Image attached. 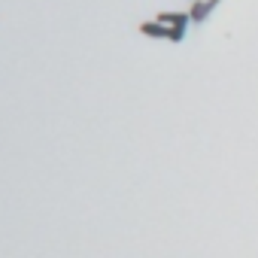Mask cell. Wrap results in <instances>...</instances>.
Listing matches in <instances>:
<instances>
[{
	"label": "cell",
	"instance_id": "3957f363",
	"mask_svg": "<svg viewBox=\"0 0 258 258\" xmlns=\"http://www.w3.org/2000/svg\"><path fill=\"white\" fill-rule=\"evenodd\" d=\"M189 18H192V15H186V12H161L158 21H164V24H170V27H179V30H186V27H189Z\"/></svg>",
	"mask_w": 258,
	"mask_h": 258
},
{
	"label": "cell",
	"instance_id": "7a4b0ae2",
	"mask_svg": "<svg viewBox=\"0 0 258 258\" xmlns=\"http://www.w3.org/2000/svg\"><path fill=\"white\" fill-rule=\"evenodd\" d=\"M216 3H219V0H195V6H192V12H189V15H192L195 21H204V18L213 12V6H216Z\"/></svg>",
	"mask_w": 258,
	"mask_h": 258
},
{
	"label": "cell",
	"instance_id": "6da1fadb",
	"mask_svg": "<svg viewBox=\"0 0 258 258\" xmlns=\"http://www.w3.org/2000/svg\"><path fill=\"white\" fill-rule=\"evenodd\" d=\"M140 33H143V36H152V40H173V43H179L182 36H186V30L170 27V24H164V21H143V24H140Z\"/></svg>",
	"mask_w": 258,
	"mask_h": 258
}]
</instances>
